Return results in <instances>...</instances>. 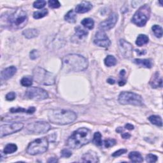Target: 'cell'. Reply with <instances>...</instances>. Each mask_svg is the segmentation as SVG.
Here are the masks:
<instances>
[{"instance_id": "obj_49", "label": "cell", "mask_w": 163, "mask_h": 163, "mask_svg": "<svg viewBox=\"0 0 163 163\" xmlns=\"http://www.w3.org/2000/svg\"><path fill=\"white\" fill-rule=\"evenodd\" d=\"M120 74H121V75H122V76L126 74V71L124 70H122L121 71V73H120Z\"/></svg>"}, {"instance_id": "obj_35", "label": "cell", "mask_w": 163, "mask_h": 163, "mask_svg": "<svg viewBox=\"0 0 163 163\" xmlns=\"http://www.w3.org/2000/svg\"><path fill=\"white\" fill-rule=\"evenodd\" d=\"M115 144H116V140L115 139L109 138L104 141V145L106 148H110L113 147V146H114Z\"/></svg>"}, {"instance_id": "obj_1", "label": "cell", "mask_w": 163, "mask_h": 163, "mask_svg": "<svg viewBox=\"0 0 163 163\" xmlns=\"http://www.w3.org/2000/svg\"><path fill=\"white\" fill-rule=\"evenodd\" d=\"M86 58L79 54H68L62 59V70L65 72H82L88 67Z\"/></svg>"}, {"instance_id": "obj_19", "label": "cell", "mask_w": 163, "mask_h": 163, "mask_svg": "<svg viewBox=\"0 0 163 163\" xmlns=\"http://www.w3.org/2000/svg\"><path fill=\"white\" fill-rule=\"evenodd\" d=\"M134 63L141 67L145 68H151L152 67V62L150 59H135Z\"/></svg>"}, {"instance_id": "obj_20", "label": "cell", "mask_w": 163, "mask_h": 163, "mask_svg": "<svg viewBox=\"0 0 163 163\" xmlns=\"http://www.w3.org/2000/svg\"><path fill=\"white\" fill-rule=\"evenodd\" d=\"M35 111H36V108H35V107H31L27 110H25V108H23L21 107L12 108L11 109H10V111L12 113L21 112V113H26L28 114H33L35 113Z\"/></svg>"}, {"instance_id": "obj_9", "label": "cell", "mask_w": 163, "mask_h": 163, "mask_svg": "<svg viewBox=\"0 0 163 163\" xmlns=\"http://www.w3.org/2000/svg\"><path fill=\"white\" fill-rule=\"evenodd\" d=\"M50 125L45 121H38L27 126L25 131L29 134H39L48 132L50 130Z\"/></svg>"}, {"instance_id": "obj_13", "label": "cell", "mask_w": 163, "mask_h": 163, "mask_svg": "<svg viewBox=\"0 0 163 163\" xmlns=\"http://www.w3.org/2000/svg\"><path fill=\"white\" fill-rule=\"evenodd\" d=\"M94 44L101 47H108L110 44L111 41L109 40L108 37L107 36L105 33L103 31H99L96 33L94 39Z\"/></svg>"}, {"instance_id": "obj_4", "label": "cell", "mask_w": 163, "mask_h": 163, "mask_svg": "<svg viewBox=\"0 0 163 163\" xmlns=\"http://www.w3.org/2000/svg\"><path fill=\"white\" fill-rule=\"evenodd\" d=\"M33 79L39 84L52 85L55 83L54 75L40 67H36L33 71Z\"/></svg>"}, {"instance_id": "obj_37", "label": "cell", "mask_w": 163, "mask_h": 163, "mask_svg": "<svg viewBox=\"0 0 163 163\" xmlns=\"http://www.w3.org/2000/svg\"><path fill=\"white\" fill-rule=\"evenodd\" d=\"M146 161L148 162H156L157 161V157L156 155L150 153L146 157Z\"/></svg>"}, {"instance_id": "obj_29", "label": "cell", "mask_w": 163, "mask_h": 163, "mask_svg": "<svg viewBox=\"0 0 163 163\" xmlns=\"http://www.w3.org/2000/svg\"><path fill=\"white\" fill-rule=\"evenodd\" d=\"M75 34L77 37L80 39H82L83 37L87 36L88 31L82 29V28H80V26H77L75 28Z\"/></svg>"}, {"instance_id": "obj_8", "label": "cell", "mask_w": 163, "mask_h": 163, "mask_svg": "<svg viewBox=\"0 0 163 163\" xmlns=\"http://www.w3.org/2000/svg\"><path fill=\"white\" fill-rule=\"evenodd\" d=\"M150 8L148 5L142 6L133 15L132 22L139 27L144 26L150 18Z\"/></svg>"}, {"instance_id": "obj_36", "label": "cell", "mask_w": 163, "mask_h": 163, "mask_svg": "<svg viewBox=\"0 0 163 163\" xmlns=\"http://www.w3.org/2000/svg\"><path fill=\"white\" fill-rule=\"evenodd\" d=\"M49 7L52 8H58L61 6V4H60L59 2L57 0H50L48 2Z\"/></svg>"}, {"instance_id": "obj_45", "label": "cell", "mask_w": 163, "mask_h": 163, "mask_svg": "<svg viewBox=\"0 0 163 163\" xmlns=\"http://www.w3.org/2000/svg\"><path fill=\"white\" fill-rule=\"evenodd\" d=\"M136 52L138 53L139 55H144L146 54V50H136Z\"/></svg>"}, {"instance_id": "obj_44", "label": "cell", "mask_w": 163, "mask_h": 163, "mask_svg": "<svg viewBox=\"0 0 163 163\" xmlns=\"http://www.w3.org/2000/svg\"><path fill=\"white\" fill-rule=\"evenodd\" d=\"M47 162H58V160H57V159H56L55 157H52V158H50Z\"/></svg>"}, {"instance_id": "obj_40", "label": "cell", "mask_w": 163, "mask_h": 163, "mask_svg": "<svg viewBox=\"0 0 163 163\" xmlns=\"http://www.w3.org/2000/svg\"><path fill=\"white\" fill-rule=\"evenodd\" d=\"M16 98V94L14 92H10L9 93H8L6 95V99L7 101H13Z\"/></svg>"}, {"instance_id": "obj_15", "label": "cell", "mask_w": 163, "mask_h": 163, "mask_svg": "<svg viewBox=\"0 0 163 163\" xmlns=\"http://www.w3.org/2000/svg\"><path fill=\"white\" fill-rule=\"evenodd\" d=\"M16 72H17V68L14 66L6 68V69L3 70L1 72V80L2 81L6 80L12 78V77L16 73Z\"/></svg>"}, {"instance_id": "obj_28", "label": "cell", "mask_w": 163, "mask_h": 163, "mask_svg": "<svg viewBox=\"0 0 163 163\" xmlns=\"http://www.w3.org/2000/svg\"><path fill=\"white\" fill-rule=\"evenodd\" d=\"M105 64L107 66L111 67V66H114L116 65L117 64V59L115 57L113 56H108L105 59Z\"/></svg>"}, {"instance_id": "obj_34", "label": "cell", "mask_w": 163, "mask_h": 163, "mask_svg": "<svg viewBox=\"0 0 163 163\" xmlns=\"http://www.w3.org/2000/svg\"><path fill=\"white\" fill-rule=\"evenodd\" d=\"M47 4V2L44 0H38L36 1L33 3V7L37 8V9H40V8H44Z\"/></svg>"}, {"instance_id": "obj_7", "label": "cell", "mask_w": 163, "mask_h": 163, "mask_svg": "<svg viewBox=\"0 0 163 163\" xmlns=\"http://www.w3.org/2000/svg\"><path fill=\"white\" fill-rule=\"evenodd\" d=\"M49 148V141L47 138H41L34 140L29 144L26 152L32 156L38 155L45 152Z\"/></svg>"}, {"instance_id": "obj_25", "label": "cell", "mask_w": 163, "mask_h": 163, "mask_svg": "<svg viewBox=\"0 0 163 163\" xmlns=\"http://www.w3.org/2000/svg\"><path fill=\"white\" fill-rule=\"evenodd\" d=\"M149 120L150 122L159 127H162V118L160 116L158 115H151L149 117Z\"/></svg>"}, {"instance_id": "obj_14", "label": "cell", "mask_w": 163, "mask_h": 163, "mask_svg": "<svg viewBox=\"0 0 163 163\" xmlns=\"http://www.w3.org/2000/svg\"><path fill=\"white\" fill-rule=\"evenodd\" d=\"M120 50L126 58H130L133 56V46L132 45L124 40L119 41Z\"/></svg>"}, {"instance_id": "obj_6", "label": "cell", "mask_w": 163, "mask_h": 163, "mask_svg": "<svg viewBox=\"0 0 163 163\" xmlns=\"http://www.w3.org/2000/svg\"><path fill=\"white\" fill-rule=\"evenodd\" d=\"M118 102L122 105H131L134 106H143L144 101L141 96L131 92H122L119 94Z\"/></svg>"}, {"instance_id": "obj_47", "label": "cell", "mask_w": 163, "mask_h": 163, "mask_svg": "<svg viewBox=\"0 0 163 163\" xmlns=\"http://www.w3.org/2000/svg\"><path fill=\"white\" fill-rule=\"evenodd\" d=\"M107 82H108V83H110V84H114L115 83V80H114V79H108V80H107Z\"/></svg>"}, {"instance_id": "obj_32", "label": "cell", "mask_w": 163, "mask_h": 163, "mask_svg": "<svg viewBox=\"0 0 163 163\" xmlns=\"http://www.w3.org/2000/svg\"><path fill=\"white\" fill-rule=\"evenodd\" d=\"M152 31L157 38H161L162 36V28L159 25H153L152 28Z\"/></svg>"}, {"instance_id": "obj_33", "label": "cell", "mask_w": 163, "mask_h": 163, "mask_svg": "<svg viewBox=\"0 0 163 163\" xmlns=\"http://www.w3.org/2000/svg\"><path fill=\"white\" fill-rule=\"evenodd\" d=\"M48 13L49 12L47 9H44L42 10L37 11L35 12H34L33 17L36 19H39L44 17L45 16H46L48 14Z\"/></svg>"}, {"instance_id": "obj_42", "label": "cell", "mask_w": 163, "mask_h": 163, "mask_svg": "<svg viewBox=\"0 0 163 163\" xmlns=\"http://www.w3.org/2000/svg\"><path fill=\"white\" fill-rule=\"evenodd\" d=\"M125 128L128 130H134V126L131 124H126L125 125Z\"/></svg>"}, {"instance_id": "obj_16", "label": "cell", "mask_w": 163, "mask_h": 163, "mask_svg": "<svg viewBox=\"0 0 163 163\" xmlns=\"http://www.w3.org/2000/svg\"><path fill=\"white\" fill-rule=\"evenodd\" d=\"M92 8V5L89 2H82L75 8V12L79 14H84L90 11Z\"/></svg>"}, {"instance_id": "obj_23", "label": "cell", "mask_w": 163, "mask_h": 163, "mask_svg": "<svg viewBox=\"0 0 163 163\" xmlns=\"http://www.w3.org/2000/svg\"><path fill=\"white\" fill-rule=\"evenodd\" d=\"M66 21L70 23H75L76 20V15L73 10H70L64 16Z\"/></svg>"}, {"instance_id": "obj_2", "label": "cell", "mask_w": 163, "mask_h": 163, "mask_svg": "<svg viewBox=\"0 0 163 163\" xmlns=\"http://www.w3.org/2000/svg\"><path fill=\"white\" fill-rule=\"evenodd\" d=\"M91 140V131L87 128L82 127L74 131L68 138L67 140V145L73 149H80L83 146L89 143Z\"/></svg>"}, {"instance_id": "obj_41", "label": "cell", "mask_w": 163, "mask_h": 163, "mask_svg": "<svg viewBox=\"0 0 163 163\" xmlns=\"http://www.w3.org/2000/svg\"><path fill=\"white\" fill-rule=\"evenodd\" d=\"M29 56H30V58L32 60H35V59H37L38 57V56H39L38 50H33L32 51H31V52L29 54Z\"/></svg>"}, {"instance_id": "obj_46", "label": "cell", "mask_w": 163, "mask_h": 163, "mask_svg": "<svg viewBox=\"0 0 163 163\" xmlns=\"http://www.w3.org/2000/svg\"><path fill=\"white\" fill-rule=\"evenodd\" d=\"M126 82L125 80H121L118 82V85H120V86H122V85H124L126 84Z\"/></svg>"}, {"instance_id": "obj_10", "label": "cell", "mask_w": 163, "mask_h": 163, "mask_svg": "<svg viewBox=\"0 0 163 163\" xmlns=\"http://www.w3.org/2000/svg\"><path fill=\"white\" fill-rule=\"evenodd\" d=\"M25 96L28 99L35 101H41L49 97L46 91L40 87H31L25 91Z\"/></svg>"}, {"instance_id": "obj_31", "label": "cell", "mask_w": 163, "mask_h": 163, "mask_svg": "<svg viewBox=\"0 0 163 163\" xmlns=\"http://www.w3.org/2000/svg\"><path fill=\"white\" fill-rule=\"evenodd\" d=\"M93 143L97 146H101L103 142H102V136L99 132H96L94 133L93 140Z\"/></svg>"}, {"instance_id": "obj_30", "label": "cell", "mask_w": 163, "mask_h": 163, "mask_svg": "<svg viewBox=\"0 0 163 163\" xmlns=\"http://www.w3.org/2000/svg\"><path fill=\"white\" fill-rule=\"evenodd\" d=\"M33 77L30 76H24L21 79V83L24 87H30L33 84Z\"/></svg>"}, {"instance_id": "obj_39", "label": "cell", "mask_w": 163, "mask_h": 163, "mask_svg": "<svg viewBox=\"0 0 163 163\" xmlns=\"http://www.w3.org/2000/svg\"><path fill=\"white\" fill-rule=\"evenodd\" d=\"M127 151V150L126 149H120V150H118L115 152L114 153H112V155H111V156H112L114 157H118V156H120L122 155V154L126 153Z\"/></svg>"}, {"instance_id": "obj_26", "label": "cell", "mask_w": 163, "mask_h": 163, "mask_svg": "<svg viewBox=\"0 0 163 163\" xmlns=\"http://www.w3.org/2000/svg\"><path fill=\"white\" fill-rule=\"evenodd\" d=\"M17 150V146L14 143H10L8 144L5 147L3 152L5 154H9L16 152Z\"/></svg>"}, {"instance_id": "obj_5", "label": "cell", "mask_w": 163, "mask_h": 163, "mask_svg": "<svg viewBox=\"0 0 163 163\" xmlns=\"http://www.w3.org/2000/svg\"><path fill=\"white\" fill-rule=\"evenodd\" d=\"M28 21V17L27 13L22 9L15 10L8 18V22L10 25L15 29L23 28L27 24Z\"/></svg>"}, {"instance_id": "obj_12", "label": "cell", "mask_w": 163, "mask_h": 163, "mask_svg": "<svg viewBox=\"0 0 163 163\" xmlns=\"http://www.w3.org/2000/svg\"><path fill=\"white\" fill-rule=\"evenodd\" d=\"M118 20V15L116 13L111 14L109 17L105 21L101 22L99 25V28L103 31H108L113 28Z\"/></svg>"}, {"instance_id": "obj_3", "label": "cell", "mask_w": 163, "mask_h": 163, "mask_svg": "<svg viewBox=\"0 0 163 163\" xmlns=\"http://www.w3.org/2000/svg\"><path fill=\"white\" fill-rule=\"evenodd\" d=\"M49 121L57 125H66L73 122L77 118L73 111L63 109L51 110L48 114Z\"/></svg>"}, {"instance_id": "obj_43", "label": "cell", "mask_w": 163, "mask_h": 163, "mask_svg": "<svg viewBox=\"0 0 163 163\" xmlns=\"http://www.w3.org/2000/svg\"><path fill=\"white\" fill-rule=\"evenodd\" d=\"M122 138H124V139H128L131 137V134L127 133H124L122 134Z\"/></svg>"}, {"instance_id": "obj_27", "label": "cell", "mask_w": 163, "mask_h": 163, "mask_svg": "<svg viewBox=\"0 0 163 163\" xmlns=\"http://www.w3.org/2000/svg\"><path fill=\"white\" fill-rule=\"evenodd\" d=\"M81 24L83 25V27L89 29H92L94 26V22L91 18H85L83 19L81 22Z\"/></svg>"}, {"instance_id": "obj_22", "label": "cell", "mask_w": 163, "mask_h": 163, "mask_svg": "<svg viewBox=\"0 0 163 163\" xmlns=\"http://www.w3.org/2000/svg\"><path fill=\"white\" fill-rule=\"evenodd\" d=\"M129 159L133 162H142L143 161L141 153L138 152H131L129 154Z\"/></svg>"}, {"instance_id": "obj_17", "label": "cell", "mask_w": 163, "mask_h": 163, "mask_svg": "<svg viewBox=\"0 0 163 163\" xmlns=\"http://www.w3.org/2000/svg\"><path fill=\"white\" fill-rule=\"evenodd\" d=\"M82 161L83 162H98L99 158L95 152L89 151L82 156Z\"/></svg>"}, {"instance_id": "obj_48", "label": "cell", "mask_w": 163, "mask_h": 163, "mask_svg": "<svg viewBox=\"0 0 163 163\" xmlns=\"http://www.w3.org/2000/svg\"><path fill=\"white\" fill-rule=\"evenodd\" d=\"M116 131H117V133H121L123 131V129H122V127H118V128L117 129V130H116Z\"/></svg>"}, {"instance_id": "obj_24", "label": "cell", "mask_w": 163, "mask_h": 163, "mask_svg": "<svg viewBox=\"0 0 163 163\" xmlns=\"http://www.w3.org/2000/svg\"><path fill=\"white\" fill-rule=\"evenodd\" d=\"M149 42V37L145 35H140L136 40V44L139 46L142 47L143 45L147 44Z\"/></svg>"}, {"instance_id": "obj_38", "label": "cell", "mask_w": 163, "mask_h": 163, "mask_svg": "<svg viewBox=\"0 0 163 163\" xmlns=\"http://www.w3.org/2000/svg\"><path fill=\"white\" fill-rule=\"evenodd\" d=\"M72 155V152L69 149H63L61 153V156L63 157L68 158L71 157Z\"/></svg>"}, {"instance_id": "obj_18", "label": "cell", "mask_w": 163, "mask_h": 163, "mask_svg": "<svg viewBox=\"0 0 163 163\" xmlns=\"http://www.w3.org/2000/svg\"><path fill=\"white\" fill-rule=\"evenodd\" d=\"M150 85L152 88H157L162 87V80L159 72L154 74L150 80Z\"/></svg>"}, {"instance_id": "obj_11", "label": "cell", "mask_w": 163, "mask_h": 163, "mask_svg": "<svg viewBox=\"0 0 163 163\" xmlns=\"http://www.w3.org/2000/svg\"><path fill=\"white\" fill-rule=\"evenodd\" d=\"M24 127V124L21 122H14L10 124H4L1 126L0 128V136H4L15 133L21 131Z\"/></svg>"}, {"instance_id": "obj_21", "label": "cell", "mask_w": 163, "mask_h": 163, "mask_svg": "<svg viewBox=\"0 0 163 163\" xmlns=\"http://www.w3.org/2000/svg\"><path fill=\"white\" fill-rule=\"evenodd\" d=\"M22 34L25 38L31 39L38 37L39 35V31L36 29H28L24 31Z\"/></svg>"}]
</instances>
